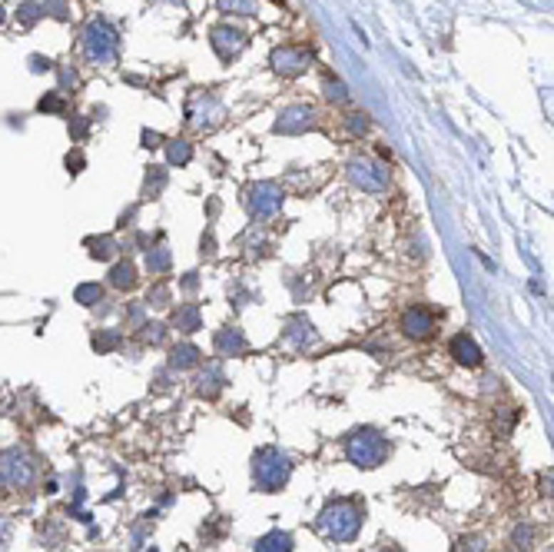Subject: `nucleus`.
I'll return each mask as SVG.
<instances>
[{"mask_svg":"<svg viewBox=\"0 0 554 552\" xmlns=\"http://www.w3.org/2000/svg\"><path fill=\"white\" fill-rule=\"evenodd\" d=\"M365 509L355 499H335L319 513V533L332 543H355V536L362 533Z\"/></svg>","mask_w":554,"mask_h":552,"instance_id":"obj_1","label":"nucleus"},{"mask_svg":"<svg viewBox=\"0 0 554 552\" xmlns=\"http://www.w3.org/2000/svg\"><path fill=\"white\" fill-rule=\"evenodd\" d=\"M292 476V459L276 446H262L252 453V483L259 493H279Z\"/></svg>","mask_w":554,"mask_h":552,"instance_id":"obj_2","label":"nucleus"},{"mask_svg":"<svg viewBox=\"0 0 554 552\" xmlns=\"http://www.w3.org/2000/svg\"><path fill=\"white\" fill-rule=\"evenodd\" d=\"M392 453V446L389 439L379 433V429H355L352 436L345 439V456H349V463L359 466V469H375V466H382Z\"/></svg>","mask_w":554,"mask_h":552,"instance_id":"obj_3","label":"nucleus"},{"mask_svg":"<svg viewBox=\"0 0 554 552\" xmlns=\"http://www.w3.org/2000/svg\"><path fill=\"white\" fill-rule=\"evenodd\" d=\"M37 483V459L24 446H10L0 456V486L7 489H30Z\"/></svg>","mask_w":554,"mask_h":552,"instance_id":"obj_4","label":"nucleus"},{"mask_svg":"<svg viewBox=\"0 0 554 552\" xmlns=\"http://www.w3.org/2000/svg\"><path fill=\"white\" fill-rule=\"evenodd\" d=\"M116 30L106 24V20H93L90 27H86V37H83V50L86 57L96 60V64H106V60L116 57Z\"/></svg>","mask_w":554,"mask_h":552,"instance_id":"obj_5","label":"nucleus"},{"mask_svg":"<svg viewBox=\"0 0 554 552\" xmlns=\"http://www.w3.org/2000/svg\"><path fill=\"white\" fill-rule=\"evenodd\" d=\"M349 176L355 186H362L365 194H382L389 190V170L379 166L375 160H352L349 164Z\"/></svg>","mask_w":554,"mask_h":552,"instance_id":"obj_6","label":"nucleus"},{"mask_svg":"<svg viewBox=\"0 0 554 552\" xmlns=\"http://www.w3.org/2000/svg\"><path fill=\"white\" fill-rule=\"evenodd\" d=\"M438 326V316L429 310V306H409L401 313V333L409 339H429Z\"/></svg>","mask_w":554,"mask_h":552,"instance_id":"obj_7","label":"nucleus"},{"mask_svg":"<svg viewBox=\"0 0 554 552\" xmlns=\"http://www.w3.org/2000/svg\"><path fill=\"white\" fill-rule=\"evenodd\" d=\"M249 210L252 216H276L279 206H282V190L276 184H256L249 190Z\"/></svg>","mask_w":554,"mask_h":552,"instance_id":"obj_8","label":"nucleus"},{"mask_svg":"<svg viewBox=\"0 0 554 552\" xmlns=\"http://www.w3.org/2000/svg\"><path fill=\"white\" fill-rule=\"evenodd\" d=\"M309 126H316V110L306 107V104H296V107H286L276 120V134H306Z\"/></svg>","mask_w":554,"mask_h":552,"instance_id":"obj_9","label":"nucleus"},{"mask_svg":"<svg viewBox=\"0 0 554 552\" xmlns=\"http://www.w3.org/2000/svg\"><path fill=\"white\" fill-rule=\"evenodd\" d=\"M282 339H286L292 349L306 353L309 346H316V343H319V333H316V326H312L306 316H292V320L286 323V333H282Z\"/></svg>","mask_w":554,"mask_h":552,"instance_id":"obj_10","label":"nucleus"},{"mask_svg":"<svg viewBox=\"0 0 554 552\" xmlns=\"http://www.w3.org/2000/svg\"><path fill=\"white\" fill-rule=\"evenodd\" d=\"M272 64H276L279 74H286V77H296V74H302V70L312 64V54L302 47H282L272 54Z\"/></svg>","mask_w":554,"mask_h":552,"instance_id":"obj_11","label":"nucleus"},{"mask_svg":"<svg viewBox=\"0 0 554 552\" xmlns=\"http://www.w3.org/2000/svg\"><path fill=\"white\" fill-rule=\"evenodd\" d=\"M212 47H216V54H220L222 60H232L242 54V47H246V34L236 27H216L212 30Z\"/></svg>","mask_w":554,"mask_h":552,"instance_id":"obj_12","label":"nucleus"},{"mask_svg":"<svg viewBox=\"0 0 554 552\" xmlns=\"http://www.w3.org/2000/svg\"><path fill=\"white\" fill-rule=\"evenodd\" d=\"M448 353L455 356V363H461V366H471V369L481 366V359H485V356H481V349H478V343L468 336V333H458V336L451 339V343H448Z\"/></svg>","mask_w":554,"mask_h":552,"instance_id":"obj_13","label":"nucleus"},{"mask_svg":"<svg viewBox=\"0 0 554 552\" xmlns=\"http://www.w3.org/2000/svg\"><path fill=\"white\" fill-rule=\"evenodd\" d=\"M173 330L176 333H196L202 330V310L196 306V303H183V306H176V313H173Z\"/></svg>","mask_w":554,"mask_h":552,"instance_id":"obj_14","label":"nucleus"},{"mask_svg":"<svg viewBox=\"0 0 554 552\" xmlns=\"http://www.w3.org/2000/svg\"><path fill=\"white\" fill-rule=\"evenodd\" d=\"M216 349H220V356H242V353H246V336H242V330H236V326L220 330L216 333Z\"/></svg>","mask_w":554,"mask_h":552,"instance_id":"obj_15","label":"nucleus"},{"mask_svg":"<svg viewBox=\"0 0 554 552\" xmlns=\"http://www.w3.org/2000/svg\"><path fill=\"white\" fill-rule=\"evenodd\" d=\"M222 383H226V379H222V369L220 366H202L196 393H200V396H206V399H212L222 389Z\"/></svg>","mask_w":554,"mask_h":552,"instance_id":"obj_16","label":"nucleus"},{"mask_svg":"<svg viewBox=\"0 0 554 552\" xmlns=\"http://www.w3.org/2000/svg\"><path fill=\"white\" fill-rule=\"evenodd\" d=\"M110 286L113 290H133L136 286V266L130 260L123 263H113V270H110Z\"/></svg>","mask_w":554,"mask_h":552,"instance_id":"obj_17","label":"nucleus"},{"mask_svg":"<svg viewBox=\"0 0 554 552\" xmlns=\"http://www.w3.org/2000/svg\"><path fill=\"white\" fill-rule=\"evenodd\" d=\"M252 552H292V536L276 529V533H266L252 546Z\"/></svg>","mask_w":554,"mask_h":552,"instance_id":"obj_18","label":"nucleus"},{"mask_svg":"<svg viewBox=\"0 0 554 552\" xmlns=\"http://www.w3.org/2000/svg\"><path fill=\"white\" fill-rule=\"evenodd\" d=\"M200 363V349L193 346V343H180V346L170 353V366L173 369H193Z\"/></svg>","mask_w":554,"mask_h":552,"instance_id":"obj_19","label":"nucleus"},{"mask_svg":"<svg viewBox=\"0 0 554 552\" xmlns=\"http://www.w3.org/2000/svg\"><path fill=\"white\" fill-rule=\"evenodd\" d=\"M86 246H90L93 260H113V253H116L113 236H93V240H86Z\"/></svg>","mask_w":554,"mask_h":552,"instance_id":"obj_20","label":"nucleus"},{"mask_svg":"<svg viewBox=\"0 0 554 552\" xmlns=\"http://www.w3.org/2000/svg\"><path fill=\"white\" fill-rule=\"evenodd\" d=\"M73 300L80 306H96V303L103 300V286L100 283H80L77 290H73Z\"/></svg>","mask_w":554,"mask_h":552,"instance_id":"obj_21","label":"nucleus"},{"mask_svg":"<svg viewBox=\"0 0 554 552\" xmlns=\"http://www.w3.org/2000/svg\"><path fill=\"white\" fill-rule=\"evenodd\" d=\"M163 186H166V170L163 166H150V174H146V184H143V196L156 200L163 194Z\"/></svg>","mask_w":554,"mask_h":552,"instance_id":"obj_22","label":"nucleus"},{"mask_svg":"<svg viewBox=\"0 0 554 552\" xmlns=\"http://www.w3.org/2000/svg\"><path fill=\"white\" fill-rule=\"evenodd\" d=\"M123 343V333H116V330H96L93 333V349L96 353H110V349H116Z\"/></svg>","mask_w":554,"mask_h":552,"instance_id":"obj_23","label":"nucleus"},{"mask_svg":"<svg viewBox=\"0 0 554 552\" xmlns=\"http://www.w3.org/2000/svg\"><path fill=\"white\" fill-rule=\"evenodd\" d=\"M146 270H150V273H166V270H170V250H166V246H153V250H146Z\"/></svg>","mask_w":554,"mask_h":552,"instance_id":"obj_24","label":"nucleus"},{"mask_svg":"<svg viewBox=\"0 0 554 552\" xmlns=\"http://www.w3.org/2000/svg\"><path fill=\"white\" fill-rule=\"evenodd\" d=\"M166 154H170V164H176V166H186L193 160V150H190V144H186V140H170Z\"/></svg>","mask_w":554,"mask_h":552,"instance_id":"obj_25","label":"nucleus"},{"mask_svg":"<svg viewBox=\"0 0 554 552\" xmlns=\"http://www.w3.org/2000/svg\"><path fill=\"white\" fill-rule=\"evenodd\" d=\"M37 110L40 114H67V100L60 97V90H53V94H47V97H40Z\"/></svg>","mask_w":554,"mask_h":552,"instance_id":"obj_26","label":"nucleus"},{"mask_svg":"<svg viewBox=\"0 0 554 552\" xmlns=\"http://www.w3.org/2000/svg\"><path fill=\"white\" fill-rule=\"evenodd\" d=\"M40 17H43V7L34 4V0H27V4H20V7H17V20L24 24V27H34Z\"/></svg>","mask_w":554,"mask_h":552,"instance_id":"obj_27","label":"nucleus"},{"mask_svg":"<svg viewBox=\"0 0 554 552\" xmlns=\"http://www.w3.org/2000/svg\"><path fill=\"white\" fill-rule=\"evenodd\" d=\"M146 303H150V306H153V310H166V306H170V286H153V290H150V296H146Z\"/></svg>","mask_w":554,"mask_h":552,"instance_id":"obj_28","label":"nucleus"},{"mask_svg":"<svg viewBox=\"0 0 554 552\" xmlns=\"http://www.w3.org/2000/svg\"><path fill=\"white\" fill-rule=\"evenodd\" d=\"M220 10H226V14H256V4L252 0H220Z\"/></svg>","mask_w":554,"mask_h":552,"instance_id":"obj_29","label":"nucleus"},{"mask_svg":"<svg viewBox=\"0 0 554 552\" xmlns=\"http://www.w3.org/2000/svg\"><path fill=\"white\" fill-rule=\"evenodd\" d=\"M325 97L335 100V104H345V100H349V94H345V84H342V80H325Z\"/></svg>","mask_w":554,"mask_h":552,"instance_id":"obj_30","label":"nucleus"},{"mask_svg":"<svg viewBox=\"0 0 554 552\" xmlns=\"http://www.w3.org/2000/svg\"><path fill=\"white\" fill-rule=\"evenodd\" d=\"M143 339H146V343H153V346H160L163 339H166V326H163V323H146V326H143Z\"/></svg>","mask_w":554,"mask_h":552,"instance_id":"obj_31","label":"nucleus"},{"mask_svg":"<svg viewBox=\"0 0 554 552\" xmlns=\"http://www.w3.org/2000/svg\"><path fill=\"white\" fill-rule=\"evenodd\" d=\"M458 552H488V546H485L481 536H468V539H461L458 543Z\"/></svg>","mask_w":554,"mask_h":552,"instance_id":"obj_32","label":"nucleus"},{"mask_svg":"<svg viewBox=\"0 0 554 552\" xmlns=\"http://www.w3.org/2000/svg\"><path fill=\"white\" fill-rule=\"evenodd\" d=\"M86 130H90V124H86L83 116H70V134H73V140H83Z\"/></svg>","mask_w":554,"mask_h":552,"instance_id":"obj_33","label":"nucleus"},{"mask_svg":"<svg viewBox=\"0 0 554 552\" xmlns=\"http://www.w3.org/2000/svg\"><path fill=\"white\" fill-rule=\"evenodd\" d=\"M10 536H14V523H10L7 516H0V552L7 549V543H10Z\"/></svg>","mask_w":554,"mask_h":552,"instance_id":"obj_34","label":"nucleus"},{"mask_svg":"<svg viewBox=\"0 0 554 552\" xmlns=\"http://www.w3.org/2000/svg\"><path fill=\"white\" fill-rule=\"evenodd\" d=\"M83 166H86V160H83V154H80V150L67 154V170H70V174H80Z\"/></svg>","mask_w":554,"mask_h":552,"instance_id":"obj_35","label":"nucleus"},{"mask_svg":"<svg viewBox=\"0 0 554 552\" xmlns=\"http://www.w3.org/2000/svg\"><path fill=\"white\" fill-rule=\"evenodd\" d=\"M50 67H53V64H50L47 57H40V54H34V57H30V70H34V74H47Z\"/></svg>","mask_w":554,"mask_h":552,"instance_id":"obj_36","label":"nucleus"},{"mask_svg":"<svg viewBox=\"0 0 554 552\" xmlns=\"http://www.w3.org/2000/svg\"><path fill=\"white\" fill-rule=\"evenodd\" d=\"M365 126H369L365 114H352V116H349V130H352V134H365Z\"/></svg>","mask_w":554,"mask_h":552,"instance_id":"obj_37","label":"nucleus"},{"mask_svg":"<svg viewBox=\"0 0 554 552\" xmlns=\"http://www.w3.org/2000/svg\"><path fill=\"white\" fill-rule=\"evenodd\" d=\"M60 84H63V87H73V84H77V74H73L70 67H63V70H60ZM63 87H60V90H63Z\"/></svg>","mask_w":554,"mask_h":552,"instance_id":"obj_38","label":"nucleus"},{"mask_svg":"<svg viewBox=\"0 0 554 552\" xmlns=\"http://www.w3.org/2000/svg\"><path fill=\"white\" fill-rule=\"evenodd\" d=\"M183 290H186V293L196 290V273H186V280H183Z\"/></svg>","mask_w":554,"mask_h":552,"instance_id":"obj_39","label":"nucleus"},{"mask_svg":"<svg viewBox=\"0 0 554 552\" xmlns=\"http://www.w3.org/2000/svg\"><path fill=\"white\" fill-rule=\"evenodd\" d=\"M143 146H160V134H150V130H146V134H143Z\"/></svg>","mask_w":554,"mask_h":552,"instance_id":"obj_40","label":"nucleus"},{"mask_svg":"<svg viewBox=\"0 0 554 552\" xmlns=\"http://www.w3.org/2000/svg\"><path fill=\"white\" fill-rule=\"evenodd\" d=\"M0 24H4V10H0Z\"/></svg>","mask_w":554,"mask_h":552,"instance_id":"obj_41","label":"nucleus"},{"mask_svg":"<svg viewBox=\"0 0 554 552\" xmlns=\"http://www.w3.org/2000/svg\"><path fill=\"white\" fill-rule=\"evenodd\" d=\"M382 552H389V549H382ZM392 552H395V549H392Z\"/></svg>","mask_w":554,"mask_h":552,"instance_id":"obj_42","label":"nucleus"}]
</instances>
